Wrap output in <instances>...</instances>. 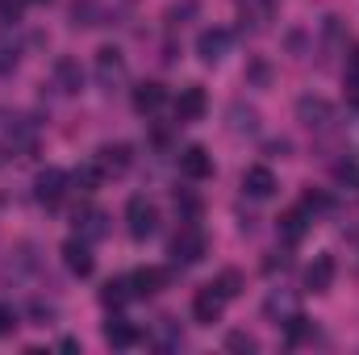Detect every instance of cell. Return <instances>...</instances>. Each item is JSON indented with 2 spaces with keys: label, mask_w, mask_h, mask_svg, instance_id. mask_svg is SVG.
I'll return each instance as SVG.
<instances>
[{
  "label": "cell",
  "mask_w": 359,
  "mask_h": 355,
  "mask_svg": "<svg viewBox=\"0 0 359 355\" xmlns=\"http://www.w3.org/2000/svg\"><path fill=\"white\" fill-rule=\"evenodd\" d=\"M34 147H38V126L13 109H0V163L25 159L34 155Z\"/></svg>",
  "instance_id": "6da1fadb"
},
{
  "label": "cell",
  "mask_w": 359,
  "mask_h": 355,
  "mask_svg": "<svg viewBox=\"0 0 359 355\" xmlns=\"http://www.w3.org/2000/svg\"><path fill=\"white\" fill-rule=\"evenodd\" d=\"M92 76H96V84L104 92H117L121 84H126V55L117 51V46H100L96 51V63H92Z\"/></svg>",
  "instance_id": "7a4b0ae2"
},
{
  "label": "cell",
  "mask_w": 359,
  "mask_h": 355,
  "mask_svg": "<svg viewBox=\"0 0 359 355\" xmlns=\"http://www.w3.org/2000/svg\"><path fill=\"white\" fill-rule=\"evenodd\" d=\"M205 251H209V239H205V230L201 226H184L176 239H172V260L180 267H192L205 260Z\"/></svg>",
  "instance_id": "3957f363"
},
{
  "label": "cell",
  "mask_w": 359,
  "mask_h": 355,
  "mask_svg": "<svg viewBox=\"0 0 359 355\" xmlns=\"http://www.w3.org/2000/svg\"><path fill=\"white\" fill-rule=\"evenodd\" d=\"M126 222H130V234L142 243V239H151L155 230H159V209H155V201H147V196H130V205H126Z\"/></svg>",
  "instance_id": "277c9868"
},
{
  "label": "cell",
  "mask_w": 359,
  "mask_h": 355,
  "mask_svg": "<svg viewBox=\"0 0 359 355\" xmlns=\"http://www.w3.org/2000/svg\"><path fill=\"white\" fill-rule=\"evenodd\" d=\"M67 184H72V176H67L63 168H46V172H38V180H34V196H38L46 209H55V205L67 196Z\"/></svg>",
  "instance_id": "5b68a950"
},
{
  "label": "cell",
  "mask_w": 359,
  "mask_h": 355,
  "mask_svg": "<svg viewBox=\"0 0 359 355\" xmlns=\"http://www.w3.org/2000/svg\"><path fill=\"white\" fill-rule=\"evenodd\" d=\"M222 309H226V297L217 293V284L196 288V297H192V318H196L201 326H213V322L222 318Z\"/></svg>",
  "instance_id": "8992f818"
},
{
  "label": "cell",
  "mask_w": 359,
  "mask_h": 355,
  "mask_svg": "<svg viewBox=\"0 0 359 355\" xmlns=\"http://www.w3.org/2000/svg\"><path fill=\"white\" fill-rule=\"evenodd\" d=\"M230 46H234V34H230V29H205V34L196 38L201 63H222V59L230 55Z\"/></svg>",
  "instance_id": "52a82bcc"
},
{
  "label": "cell",
  "mask_w": 359,
  "mask_h": 355,
  "mask_svg": "<svg viewBox=\"0 0 359 355\" xmlns=\"http://www.w3.org/2000/svg\"><path fill=\"white\" fill-rule=\"evenodd\" d=\"M297 117H301L309 130H330V121H334V105L322 100V96H301V100H297Z\"/></svg>",
  "instance_id": "ba28073f"
},
{
  "label": "cell",
  "mask_w": 359,
  "mask_h": 355,
  "mask_svg": "<svg viewBox=\"0 0 359 355\" xmlns=\"http://www.w3.org/2000/svg\"><path fill=\"white\" fill-rule=\"evenodd\" d=\"M130 163H134V151H130L126 142H104V147L96 151V168H100L104 176H126Z\"/></svg>",
  "instance_id": "9c48e42d"
},
{
  "label": "cell",
  "mask_w": 359,
  "mask_h": 355,
  "mask_svg": "<svg viewBox=\"0 0 359 355\" xmlns=\"http://www.w3.org/2000/svg\"><path fill=\"white\" fill-rule=\"evenodd\" d=\"M226 126H230V134H259V109L247 100H234L226 109Z\"/></svg>",
  "instance_id": "30bf717a"
},
{
  "label": "cell",
  "mask_w": 359,
  "mask_h": 355,
  "mask_svg": "<svg viewBox=\"0 0 359 355\" xmlns=\"http://www.w3.org/2000/svg\"><path fill=\"white\" fill-rule=\"evenodd\" d=\"M205 109H209V100H205V88H201V84L180 88V96H176V121H196V117H205Z\"/></svg>",
  "instance_id": "8fae6325"
},
{
  "label": "cell",
  "mask_w": 359,
  "mask_h": 355,
  "mask_svg": "<svg viewBox=\"0 0 359 355\" xmlns=\"http://www.w3.org/2000/svg\"><path fill=\"white\" fill-rule=\"evenodd\" d=\"M243 192H247L251 201H268L271 192H276V176H271V168H264V163L247 168V172H243Z\"/></svg>",
  "instance_id": "7c38bea8"
},
{
  "label": "cell",
  "mask_w": 359,
  "mask_h": 355,
  "mask_svg": "<svg viewBox=\"0 0 359 355\" xmlns=\"http://www.w3.org/2000/svg\"><path fill=\"white\" fill-rule=\"evenodd\" d=\"M180 176L209 180V176H213V155H209L205 147H188V151L180 155Z\"/></svg>",
  "instance_id": "4fadbf2b"
},
{
  "label": "cell",
  "mask_w": 359,
  "mask_h": 355,
  "mask_svg": "<svg viewBox=\"0 0 359 355\" xmlns=\"http://www.w3.org/2000/svg\"><path fill=\"white\" fill-rule=\"evenodd\" d=\"M63 264L72 276H92V251H88V239H67L63 243Z\"/></svg>",
  "instance_id": "5bb4252c"
},
{
  "label": "cell",
  "mask_w": 359,
  "mask_h": 355,
  "mask_svg": "<svg viewBox=\"0 0 359 355\" xmlns=\"http://www.w3.org/2000/svg\"><path fill=\"white\" fill-rule=\"evenodd\" d=\"M334 272H339V267H334V255H318L313 264L305 267V288H309V293H326V288L334 284Z\"/></svg>",
  "instance_id": "9a60e30c"
},
{
  "label": "cell",
  "mask_w": 359,
  "mask_h": 355,
  "mask_svg": "<svg viewBox=\"0 0 359 355\" xmlns=\"http://www.w3.org/2000/svg\"><path fill=\"white\" fill-rule=\"evenodd\" d=\"M271 13H276V0H247L243 4V29L247 34H264L271 25Z\"/></svg>",
  "instance_id": "2e32d148"
},
{
  "label": "cell",
  "mask_w": 359,
  "mask_h": 355,
  "mask_svg": "<svg viewBox=\"0 0 359 355\" xmlns=\"http://www.w3.org/2000/svg\"><path fill=\"white\" fill-rule=\"evenodd\" d=\"M76 230H80V239H104L109 234V213L104 209H76Z\"/></svg>",
  "instance_id": "e0dca14e"
},
{
  "label": "cell",
  "mask_w": 359,
  "mask_h": 355,
  "mask_svg": "<svg viewBox=\"0 0 359 355\" xmlns=\"http://www.w3.org/2000/svg\"><path fill=\"white\" fill-rule=\"evenodd\" d=\"M168 280H172V276H168L163 267H142V272L130 276V293H134V297H151V293H159Z\"/></svg>",
  "instance_id": "ac0fdd59"
},
{
  "label": "cell",
  "mask_w": 359,
  "mask_h": 355,
  "mask_svg": "<svg viewBox=\"0 0 359 355\" xmlns=\"http://www.w3.org/2000/svg\"><path fill=\"white\" fill-rule=\"evenodd\" d=\"M55 84H59V92H67V96H72V92H80V88H84V72H80V63H76V59H67V55H63V59H55Z\"/></svg>",
  "instance_id": "d6986e66"
},
{
  "label": "cell",
  "mask_w": 359,
  "mask_h": 355,
  "mask_svg": "<svg viewBox=\"0 0 359 355\" xmlns=\"http://www.w3.org/2000/svg\"><path fill=\"white\" fill-rule=\"evenodd\" d=\"M163 100H168V88H163L159 80H142V84L134 88V109H138V113H155Z\"/></svg>",
  "instance_id": "ffe728a7"
},
{
  "label": "cell",
  "mask_w": 359,
  "mask_h": 355,
  "mask_svg": "<svg viewBox=\"0 0 359 355\" xmlns=\"http://www.w3.org/2000/svg\"><path fill=\"white\" fill-rule=\"evenodd\" d=\"M147 343H151V347H159V351H176L180 343H184V339H180L176 318H159V322H155V330L147 335Z\"/></svg>",
  "instance_id": "44dd1931"
},
{
  "label": "cell",
  "mask_w": 359,
  "mask_h": 355,
  "mask_svg": "<svg viewBox=\"0 0 359 355\" xmlns=\"http://www.w3.org/2000/svg\"><path fill=\"white\" fill-rule=\"evenodd\" d=\"M309 222H313V213L301 205V209H288L284 217H280V234L288 239V243H301L305 239V230H309Z\"/></svg>",
  "instance_id": "7402d4cb"
},
{
  "label": "cell",
  "mask_w": 359,
  "mask_h": 355,
  "mask_svg": "<svg viewBox=\"0 0 359 355\" xmlns=\"http://www.w3.org/2000/svg\"><path fill=\"white\" fill-rule=\"evenodd\" d=\"M138 339H142V335H138L126 318H109V322H104V343H109V347L121 351V347H134Z\"/></svg>",
  "instance_id": "603a6c76"
},
{
  "label": "cell",
  "mask_w": 359,
  "mask_h": 355,
  "mask_svg": "<svg viewBox=\"0 0 359 355\" xmlns=\"http://www.w3.org/2000/svg\"><path fill=\"white\" fill-rule=\"evenodd\" d=\"M264 314H268L271 322H288L292 314H297V297L292 293H284V288H276V293H268V301H264Z\"/></svg>",
  "instance_id": "cb8c5ba5"
},
{
  "label": "cell",
  "mask_w": 359,
  "mask_h": 355,
  "mask_svg": "<svg viewBox=\"0 0 359 355\" xmlns=\"http://www.w3.org/2000/svg\"><path fill=\"white\" fill-rule=\"evenodd\" d=\"M34 267H38V255H34V247H29V243H21V247H17V260L8 264V272H4V276H8V280H21V276H29Z\"/></svg>",
  "instance_id": "d4e9b609"
},
{
  "label": "cell",
  "mask_w": 359,
  "mask_h": 355,
  "mask_svg": "<svg viewBox=\"0 0 359 355\" xmlns=\"http://www.w3.org/2000/svg\"><path fill=\"white\" fill-rule=\"evenodd\" d=\"M100 180H104V172L96 168V159H92V163H80V168L72 172V184H76L80 192H96V188H100Z\"/></svg>",
  "instance_id": "484cf974"
},
{
  "label": "cell",
  "mask_w": 359,
  "mask_h": 355,
  "mask_svg": "<svg viewBox=\"0 0 359 355\" xmlns=\"http://www.w3.org/2000/svg\"><path fill=\"white\" fill-rule=\"evenodd\" d=\"M126 297H134V293H130V280H109V284L100 288V305H109V309L126 305Z\"/></svg>",
  "instance_id": "4316f807"
},
{
  "label": "cell",
  "mask_w": 359,
  "mask_h": 355,
  "mask_svg": "<svg viewBox=\"0 0 359 355\" xmlns=\"http://www.w3.org/2000/svg\"><path fill=\"white\" fill-rule=\"evenodd\" d=\"M213 284H217V293H222V297H226V301H230V297H238V293H243V276H238V272H234V267H226V272H222V276H217V280H213Z\"/></svg>",
  "instance_id": "83f0119b"
},
{
  "label": "cell",
  "mask_w": 359,
  "mask_h": 355,
  "mask_svg": "<svg viewBox=\"0 0 359 355\" xmlns=\"http://www.w3.org/2000/svg\"><path fill=\"white\" fill-rule=\"evenodd\" d=\"M301 339H309V322H305L301 314H292V318L284 322V343H288V347H297Z\"/></svg>",
  "instance_id": "f1b7e54d"
},
{
  "label": "cell",
  "mask_w": 359,
  "mask_h": 355,
  "mask_svg": "<svg viewBox=\"0 0 359 355\" xmlns=\"http://www.w3.org/2000/svg\"><path fill=\"white\" fill-rule=\"evenodd\" d=\"M17 42H13V34H0V76H8L13 67H17Z\"/></svg>",
  "instance_id": "f546056e"
},
{
  "label": "cell",
  "mask_w": 359,
  "mask_h": 355,
  "mask_svg": "<svg viewBox=\"0 0 359 355\" xmlns=\"http://www.w3.org/2000/svg\"><path fill=\"white\" fill-rule=\"evenodd\" d=\"M72 17H76V25H100V8H96V0H76Z\"/></svg>",
  "instance_id": "4dcf8cb0"
},
{
  "label": "cell",
  "mask_w": 359,
  "mask_h": 355,
  "mask_svg": "<svg viewBox=\"0 0 359 355\" xmlns=\"http://www.w3.org/2000/svg\"><path fill=\"white\" fill-rule=\"evenodd\" d=\"M226 347H230V351H238V355H251V351H259V343H255L251 335H243V330H234V335H226Z\"/></svg>",
  "instance_id": "1f68e13d"
},
{
  "label": "cell",
  "mask_w": 359,
  "mask_h": 355,
  "mask_svg": "<svg viewBox=\"0 0 359 355\" xmlns=\"http://www.w3.org/2000/svg\"><path fill=\"white\" fill-rule=\"evenodd\" d=\"M188 17H196V0H180L168 8V25H184Z\"/></svg>",
  "instance_id": "d6a6232c"
},
{
  "label": "cell",
  "mask_w": 359,
  "mask_h": 355,
  "mask_svg": "<svg viewBox=\"0 0 359 355\" xmlns=\"http://www.w3.org/2000/svg\"><path fill=\"white\" fill-rule=\"evenodd\" d=\"M21 8H25V0H0V21H4V25L21 21Z\"/></svg>",
  "instance_id": "836d02e7"
},
{
  "label": "cell",
  "mask_w": 359,
  "mask_h": 355,
  "mask_svg": "<svg viewBox=\"0 0 359 355\" xmlns=\"http://www.w3.org/2000/svg\"><path fill=\"white\" fill-rule=\"evenodd\" d=\"M17 330V314L8 305H0V335H13Z\"/></svg>",
  "instance_id": "e575fe53"
},
{
  "label": "cell",
  "mask_w": 359,
  "mask_h": 355,
  "mask_svg": "<svg viewBox=\"0 0 359 355\" xmlns=\"http://www.w3.org/2000/svg\"><path fill=\"white\" fill-rule=\"evenodd\" d=\"M29 314H34V318H38V326H46V322H50V318H55V309H50V305H42V301H38V305H34V309H29Z\"/></svg>",
  "instance_id": "d590c367"
},
{
  "label": "cell",
  "mask_w": 359,
  "mask_h": 355,
  "mask_svg": "<svg viewBox=\"0 0 359 355\" xmlns=\"http://www.w3.org/2000/svg\"><path fill=\"white\" fill-rule=\"evenodd\" d=\"M334 176H339V180H359V168H355V163H343Z\"/></svg>",
  "instance_id": "8d00e7d4"
},
{
  "label": "cell",
  "mask_w": 359,
  "mask_h": 355,
  "mask_svg": "<svg viewBox=\"0 0 359 355\" xmlns=\"http://www.w3.org/2000/svg\"><path fill=\"white\" fill-rule=\"evenodd\" d=\"M268 151H271V155H288V142H284V138H276V142H268Z\"/></svg>",
  "instance_id": "74e56055"
}]
</instances>
